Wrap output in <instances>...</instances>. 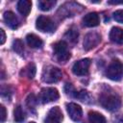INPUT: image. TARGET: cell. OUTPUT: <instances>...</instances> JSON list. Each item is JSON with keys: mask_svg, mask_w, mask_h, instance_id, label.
Masks as SVG:
<instances>
[{"mask_svg": "<svg viewBox=\"0 0 123 123\" xmlns=\"http://www.w3.org/2000/svg\"><path fill=\"white\" fill-rule=\"evenodd\" d=\"M99 103L104 109L110 111H115L121 106V98L113 91H105L100 95Z\"/></svg>", "mask_w": 123, "mask_h": 123, "instance_id": "obj_1", "label": "cell"}, {"mask_svg": "<svg viewBox=\"0 0 123 123\" xmlns=\"http://www.w3.org/2000/svg\"><path fill=\"white\" fill-rule=\"evenodd\" d=\"M106 76L111 81H120L123 77V63L119 60H113L106 70Z\"/></svg>", "mask_w": 123, "mask_h": 123, "instance_id": "obj_2", "label": "cell"}, {"mask_svg": "<svg viewBox=\"0 0 123 123\" xmlns=\"http://www.w3.org/2000/svg\"><path fill=\"white\" fill-rule=\"evenodd\" d=\"M41 76H42L43 82L48 83V84H53V83L59 82L62 79V73L60 68L53 66V65H49L43 69Z\"/></svg>", "mask_w": 123, "mask_h": 123, "instance_id": "obj_3", "label": "cell"}, {"mask_svg": "<svg viewBox=\"0 0 123 123\" xmlns=\"http://www.w3.org/2000/svg\"><path fill=\"white\" fill-rule=\"evenodd\" d=\"M53 49H54L55 56L60 62H65L71 57L70 52L68 51L67 43L64 40H60V41L56 42L53 45Z\"/></svg>", "mask_w": 123, "mask_h": 123, "instance_id": "obj_4", "label": "cell"}, {"mask_svg": "<svg viewBox=\"0 0 123 123\" xmlns=\"http://www.w3.org/2000/svg\"><path fill=\"white\" fill-rule=\"evenodd\" d=\"M36 27L40 32H45V33H52L56 30V25L54 21L50 17L45 15H40L37 18Z\"/></svg>", "mask_w": 123, "mask_h": 123, "instance_id": "obj_5", "label": "cell"}, {"mask_svg": "<svg viewBox=\"0 0 123 123\" xmlns=\"http://www.w3.org/2000/svg\"><path fill=\"white\" fill-rule=\"evenodd\" d=\"M60 97V93L55 87H43L39 93V100L43 104L50 103L58 100Z\"/></svg>", "mask_w": 123, "mask_h": 123, "instance_id": "obj_6", "label": "cell"}, {"mask_svg": "<svg viewBox=\"0 0 123 123\" xmlns=\"http://www.w3.org/2000/svg\"><path fill=\"white\" fill-rule=\"evenodd\" d=\"M101 41V35L97 32H90L86 35L84 38V49L85 50H90L94 47H96Z\"/></svg>", "mask_w": 123, "mask_h": 123, "instance_id": "obj_7", "label": "cell"}, {"mask_svg": "<svg viewBox=\"0 0 123 123\" xmlns=\"http://www.w3.org/2000/svg\"><path fill=\"white\" fill-rule=\"evenodd\" d=\"M89 66H90V60L89 59H82L73 64L72 71L77 76H84L88 73Z\"/></svg>", "mask_w": 123, "mask_h": 123, "instance_id": "obj_8", "label": "cell"}, {"mask_svg": "<svg viewBox=\"0 0 123 123\" xmlns=\"http://www.w3.org/2000/svg\"><path fill=\"white\" fill-rule=\"evenodd\" d=\"M66 111L69 117L73 121H80L83 116V110L81 106L76 103H67L66 104Z\"/></svg>", "mask_w": 123, "mask_h": 123, "instance_id": "obj_9", "label": "cell"}, {"mask_svg": "<svg viewBox=\"0 0 123 123\" xmlns=\"http://www.w3.org/2000/svg\"><path fill=\"white\" fill-rule=\"evenodd\" d=\"M62 119L63 115L62 110L59 107H54L48 111L45 123H62Z\"/></svg>", "mask_w": 123, "mask_h": 123, "instance_id": "obj_10", "label": "cell"}, {"mask_svg": "<svg viewBox=\"0 0 123 123\" xmlns=\"http://www.w3.org/2000/svg\"><path fill=\"white\" fill-rule=\"evenodd\" d=\"M100 23V18L97 12H89L83 17V24L86 27H96Z\"/></svg>", "mask_w": 123, "mask_h": 123, "instance_id": "obj_11", "label": "cell"}, {"mask_svg": "<svg viewBox=\"0 0 123 123\" xmlns=\"http://www.w3.org/2000/svg\"><path fill=\"white\" fill-rule=\"evenodd\" d=\"M4 21L7 24V26H9L12 29H16L19 26V20L17 16L11 11L4 12Z\"/></svg>", "mask_w": 123, "mask_h": 123, "instance_id": "obj_12", "label": "cell"}, {"mask_svg": "<svg viewBox=\"0 0 123 123\" xmlns=\"http://www.w3.org/2000/svg\"><path fill=\"white\" fill-rule=\"evenodd\" d=\"M110 38L114 43L123 44V29L119 27H112L110 32Z\"/></svg>", "mask_w": 123, "mask_h": 123, "instance_id": "obj_13", "label": "cell"}, {"mask_svg": "<svg viewBox=\"0 0 123 123\" xmlns=\"http://www.w3.org/2000/svg\"><path fill=\"white\" fill-rule=\"evenodd\" d=\"M26 41L31 48H40L43 44L42 39L35 34H28L26 36Z\"/></svg>", "mask_w": 123, "mask_h": 123, "instance_id": "obj_14", "label": "cell"}, {"mask_svg": "<svg viewBox=\"0 0 123 123\" xmlns=\"http://www.w3.org/2000/svg\"><path fill=\"white\" fill-rule=\"evenodd\" d=\"M32 9V2L30 0H20L17 3V11L24 16H27Z\"/></svg>", "mask_w": 123, "mask_h": 123, "instance_id": "obj_15", "label": "cell"}, {"mask_svg": "<svg viewBox=\"0 0 123 123\" xmlns=\"http://www.w3.org/2000/svg\"><path fill=\"white\" fill-rule=\"evenodd\" d=\"M88 120L90 123H107V120L102 113L93 111L88 112Z\"/></svg>", "mask_w": 123, "mask_h": 123, "instance_id": "obj_16", "label": "cell"}, {"mask_svg": "<svg viewBox=\"0 0 123 123\" xmlns=\"http://www.w3.org/2000/svg\"><path fill=\"white\" fill-rule=\"evenodd\" d=\"M78 37H79V32L74 27H72L69 30H67V32L64 34V37L67 40H69L70 42H72V43H75V42L78 41Z\"/></svg>", "mask_w": 123, "mask_h": 123, "instance_id": "obj_17", "label": "cell"}, {"mask_svg": "<svg viewBox=\"0 0 123 123\" xmlns=\"http://www.w3.org/2000/svg\"><path fill=\"white\" fill-rule=\"evenodd\" d=\"M55 5H56L55 0H40L37 2V6H38L39 10H41L43 12L50 11Z\"/></svg>", "mask_w": 123, "mask_h": 123, "instance_id": "obj_18", "label": "cell"}, {"mask_svg": "<svg viewBox=\"0 0 123 123\" xmlns=\"http://www.w3.org/2000/svg\"><path fill=\"white\" fill-rule=\"evenodd\" d=\"M13 119L16 123H22L25 119L24 116V111L22 110V107L20 105L16 106L13 110Z\"/></svg>", "mask_w": 123, "mask_h": 123, "instance_id": "obj_19", "label": "cell"}, {"mask_svg": "<svg viewBox=\"0 0 123 123\" xmlns=\"http://www.w3.org/2000/svg\"><path fill=\"white\" fill-rule=\"evenodd\" d=\"M37 68H36V65H35V63H33V62H31V63H29L24 69H23V73H24V75L26 76V77H28L29 79H33L34 77H35V75H36V70Z\"/></svg>", "mask_w": 123, "mask_h": 123, "instance_id": "obj_20", "label": "cell"}, {"mask_svg": "<svg viewBox=\"0 0 123 123\" xmlns=\"http://www.w3.org/2000/svg\"><path fill=\"white\" fill-rule=\"evenodd\" d=\"M12 49L14 52H16L19 55H22L24 52V43L21 39H15L12 42Z\"/></svg>", "mask_w": 123, "mask_h": 123, "instance_id": "obj_21", "label": "cell"}, {"mask_svg": "<svg viewBox=\"0 0 123 123\" xmlns=\"http://www.w3.org/2000/svg\"><path fill=\"white\" fill-rule=\"evenodd\" d=\"M76 98H78V99H80L81 101H87L88 99H89V94H88V92L86 91V90H81V91H79V92H77V94H76V96H75Z\"/></svg>", "mask_w": 123, "mask_h": 123, "instance_id": "obj_22", "label": "cell"}, {"mask_svg": "<svg viewBox=\"0 0 123 123\" xmlns=\"http://www.w3.org/2000/svg\"><path fill=\"white\" fill-rule=\"evenodd\" d=\"M64 91H65V93L67 94V95H70V96H76V94H77V91H75V89H74V87H73V86L71 85V84H65V86H64Z\"/></svg>", "mask_w": 123, "mask_h": 123, "instance_id": "obj_23", "label": "cell"}, {"mask_svg": "<svg viewBox=\"0 0 123 123\" xmlns=\"http://www.w3.org/2000/svg\"><path fill=\"white\" fill-rule=\"evenodd\" d=\"M36 104H37V99H36L35 95H34V94L29 95V97H28V99H27V106L29 107V109H30V110L35 109Z\"/></svg>", "mask_w": 123, "mask_h": 123, "instance_id": "obj_24", "label": "cell"}, {"mask_svg": "<svg viewBox=\"0 0 123 123\" xmlns=\"http://www.w3.org/2000/svg\"><path fill=\"white\" fill-rule=\"evenodd\" d=\"M113 18L119 23H123V10H117L113 12Z\"/></svg>", "mask_w": 123, "mask_h": 123, "instance_id": "obj_25", "label": "cell"}, {"mask_svg": "<svg viewBox=\"0 0 123 123\" xmlns=\"http://www.w3.org/2000/svg\"><path fill=\"white\" fill-rule=\"evenodd\" d=\"M0 111H1V113H0V121H1V123H3L6 120V117H7V111H6V109H5V107L3 105H1V107H0Z\"/></svg>", "mask_w": 123, "mask_h": 123, "instance_id": "obj_26", "label": "cell"}, {"mask_svg": "<svg viewBox=\"0 0 123 123\" xmlns=\"http://www.w3.org/2000/svg\"><path fill=\"white\" fill-rule=\"evenodd\" d=\"M0 34H1V40H0V43L1 44H4L5 43V40H6V34L4 32L3 29L0 30Z\"/></svg>", "mask_w": 123, "mask_h": 123, "instance_id": "obj_27", "label": "cell"}, {"mask_svg": "<svg viewBox=\"0 0 123 123\" xmlns=\"http://www.w3.org/2000/svg\"><path fill=\"white\" fill-rule=\"evenodd\" d=\"M108 3L109 4H111V5H118V4H123V0H121V1H118V0H110Z\"/></svg>", "mask_w": 123, "mask_h": 123, "instance_id": "obj_28", "label": "cell"}, {"mask_svg": "<svg viewBox=\"0 0 123 123\" xmlns=\"http://www.w3.org/2000/svg\"><path fill=\"white\" fill-rule=\"evenodd\" d=\"M115 123H123V114H121L115 121Z\"/></svg>", "mask_w": 123, "mask_h": 123, "instance_id": "obj_29", "label": "cell"}, {"mask_svg": "<svg viewBox=\"0 0 123 123\" xmlns=\"http://www.w3.org/2000/svg\"><path fill=\"white\" fill-rule=\"evenodd\" d=\"M28 123H36V122H34V121H31V122H28Z\"/></svg>", "mask_w": 123, "mask_h": 123, "instance_id": "obj_30", "label": "cell"}]
</instances>
